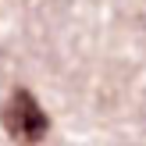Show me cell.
<instances>
[{
	"instance_id": "obj_1",
	"label": "cell",
	"mask_w": 146,
	"mask_h": 146,
	"mask_svg": "<svg viewBox=\"0 0 146 146\" xmlns=\"http://www.w3.org/2000/svg\"><path fill=\"white\" fill-rule=\"evenodd\" d=\"M0 121H4V132L11 135L14 143H21V146H36L43 135H46V128H50L43 107L36 104V96L29 89H14L11 96L4 100Z\"/></svg>"
}]
</instances>
